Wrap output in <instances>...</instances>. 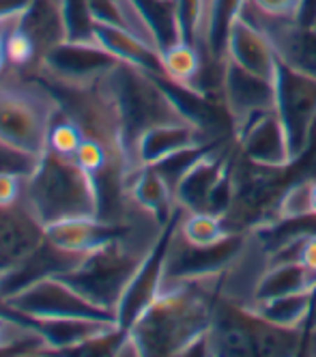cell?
Wrapping results in <instances>:
<instances>
[{
	"label": "cell",
	"instance_id": "cell-1",
	"mask_svg": "<svg viewBox=\"0 0 316 357\" xmlns=\"http://www.w3.org/2000/svg\"><path fill=\"white\" fill-rule=\"evenodd\" d=\"M222 275L164 280L157 297L127 329L138 357H181L194 338L211 329Z\"/></svg>",
	"mask_w": 316,
	"mask_h": 357
},
{
	"label": "cell",
	"instance_id": "cell-2",
	"mask_svg": "<svg viewBox=\"0 0 316 357\" xmlns=\"http://www.w3.org/2000/svg\"><path fill=\"white\" fill-rule=\"evenodd\" d=\"M168 226L170 224L153 218L129 224L123 233L89 252L73 269L63 273V278L93 303L116 317V308L131 280L136 278L157 241L164 237Z\"/></svg>",
	"mask_w": 316,
	"mask_h": 357
},
{
	"label": "cell",
	"instance_id": "cell-3",
	"mask_svg": "<svg viewBox=\"0 0 316 357\" xmlns=\"http://www.w3.org/2000/svg\"><path fill=\"white\" fill-rule=\"evenodd\" d=\"M99 82L116 110L125 155L134 172V149L144 132L157 125L200 121L196 114L183 108L170 91L162 86L164 80L138 65L116 61L101 75Z\"/></svg>",
	"mask_w": 316,
	"mask_h": 357
},
{
	"label": "cell",
	"instance_id": "cell-4",
	"mask_svg": "<svg viewBox=\"0 0 316 357\" xmlns=\"http://www.w3.org/2000/svg\"><path fill=\"white\" fill-rule=\"evenodd\" d=\"M24 205L43 228L73 218H99L97 181L73 158L47 149L26 178Z\"/></svg>",
	"mask_w": 316,
	"mask_h": 357
},
{
	"label": "cell",
	"instance_id": "cell-5",
	"mask_svg": "<svg viewBox=\"0 0 316 357\" xmlns=\"http://www.w3.org/2000/svg\"><path fill=\"white\" fill-rule=\"evenodd\" d=\"M61 110L59 95L43 80L7 65L0 75V142L41 158Z\"/></svg>",
	"mask_w": 316,
	"mask_h": 357
},
{
	"label": "cell",
	"instance_id": "cell-6",
	"mask_svg": "<svg viewBox=\"0 0 316 357\" xmlns=\"http://www.w3.org/2000/svg\"><path fill=\"white\" fill-rule=\"evenodd\" d=\"M7 308L13 317L29 323H39L47 319H116L112 312L84 297L63 275H45L37 282L20 289L7 297Z\"/></svg>",
	"mask_w": 316,
	"mask_h": 357
},
{
	"label": "cell",
	"instance_id": "cell-7",
	"mask_svg": "<svg viewBox=\"0 0 316 357\" xmlns=\"http://www.w3.org/2000/svg\"><path fill=\"white\" fill-rule=\"evenodd\" d=\"M220 97L236 136L243 127L265 112L278 110V82L224 59L218 73Z\"/></svg>",
	"mask_w": 316,
	"mask_h": 357
},
{
	"label": "cell",
	"instance_id": "cell-8",
	"mask_svg": "<svg viewBox=\"0 0 316 357\" xmlns=\"http://www.w3.org/2000/svg\"><path fill=\"white\" fill-rule=\"evenodd\" d=\"M116 61L97 41H63L26 73L50 86H80L101 78Z\"/></svg>",
	"mask_w": 316,
	"mask_h": 357
},
{
	"label": "cell",
	"instance_id": "cell-9",
	"mask_svg": "<svg viewBox=\"0 0 316 357\" xmlns=\"http://www.w3.org/2000/svg\"><path fill=\"white\" fill-rule=\"evenodd\" d=\"M278 114L291 138L295 162L301 160L316 130V80L280 63L278 73Z\"/></svg>",
	"mask_w": 316,
	"mask_h": 357
},
{
	"label": "cell",
	"instance_id": "cell-10",
	"mask_svg": "<svg viewBox=\"0 0 316 357\" xmlns=\"http://www.w3.org/2000/svg\"><path fill=\"white\" fill-rule=\"evenodd\" d=\"M234 140L241 160H246L252 166L267 170H284L295 164L291 138H288L286 125L278 110L252 119L234 136Z\"/></svg>",
	"mask_w": 316,
	"mask_h": 357
},
{
	"label": "cell",
	"instance_id": "cell-11",
	"mask_svg": "<svg viewBox=\"0 0 316 357\" xmlns=\"http://www.w3.org/2000/svg\"><path fill=\"white\" fill-rule=\"evenodd\" d=\"M239 15L267 33L284 67L316 80V29L297 20H276L250 11H239Z\"/></svg>",
	"mask_w": 316,
	"mask_h": 357
},
{
	"label": "cell",
	"instance_id": "cell-12",
	"mask_svg": "<svg viewBox=\"0 0 316 357\" xmlns=\"http://www.w3.org/2000/svg\"><path fill=\"white\" fill-rule=\"evenodd\" d=\"M234 149L230 151L226 144H211L198 153V158L181 172L174 183V200L176 207L183 211H206L211 192L216 190L222 174L234 158Z\"/></svg>",
	"mask_w": 316,
	"mask_h": 357
},
{
	"label": "cell",
	"instance_id": "cell-13",
	"mask_svg": "<svg viewBox=\"0 0 316 357\" xmlns=\"http://www.w3.org/2000/svg\"><path fill=\"white\" fill-rule=\"evenodd\" d=\"M209 144H213V138L200 121L157 125L138 138L134 149V166L136 170L144 166H157L179 153L204 149Z\"/></svg>",
	"mask_w": 316,
	"mask_h": 357
},
{
	"label": "cell",
	"instance_id": "cell-14",
	"mask_svg": "<svg viewBox=\"0 0 316 357\" xmlns=\"http://www.w3.org/2000/svg\"><path fill=\"white\" fill-rule=\"evenodd\" d=\"M224 59H230L236 65L262 75V78L278 82L280 59L271 39L254 22L241 15H236V20L230 24Z\"/></svg>",
	"mask_w": 316,
	"mask_h": 357
},
{
	"label": "cell",
	"instance_id": "cell-15",
	"mask_svg": "<svg viewBox=\"0 0 316 357\" xmlns=\"http://www.w3.org/2000/svg\"><path fill=\"white\" fill-rule=\"evenodd\" d=\"M174 220L166 228L164 237L157 241V245L149 254V259L144 261V265L140 267V271L136 273V278L131 280L129 289L125 291V295H123V299L119 303V308H116V321H119L121 329H125V331L131 327V323H134L149 308V303L157 297V293H160V289H162L164 271H166L168 239H170V233H172Z\"/></svg>",
	"mask_w": 316,
	"mask_h": 357
},
{
	"label": "cell",
	"instance_id": "cell-16",
	"mask_svg": "<svg viewBox=\"0 0 316 357\" xmlns=\"http://www.w3.org/2000/svg\"><path fill=\"white\" fill-rule=\"evenodd\" d=\"M45 239V228L24 205L0 207V273L22 263Z\"/></svg>",
	"mask_w": 316,
	"mask_h": 357
},
{
	"label": "cell",
	"instance_id": "cell-17",
	"mask_svg": "<svg viewBox=\"0 0 316 357\" xmlns=\"http://www.w3.org/2000/svg\"><path fill=\"white\" fill-rule=\"evenodd\" d=\"M127 226L129 224H114L101 218H73L45 226V241L65 252L86 257L89 252H93L101 243L123 233Z\"/></svg>",
	"mask_w": 316,
	"mask_h": 357
},
{
	"label": "cell",
	"instance_id": "cell-18",
	"mask_svg": "<svg viewBox=\"0 0 316 357\" xmlns=\"http://www.w3.org/2000/svg\"><path fill=\"white\" fill-rule=\"evenodd\" d=\"M127 196L140 211L153 215L162 224H170L179 213L172 185L155 166H144L131 172L127 181Z\"/></svg>",
	"mask_w": 316,
	"mask_h": 357
},
{
	"label": "cell",
	"instance_id": "cell-19",
	"mask_svg": "<svg viewBox=\"0 0 316 357\" xmlns=\"http://www.w3.org/2000/svg\"><path fill=\"white\" fill-rule=\"evenodd\" d=\"M95 41L105 50V52H110L119 61L138 65V67L151 71L153 75H157L160 80L168 82L162 52L151 47L146 41H142L134 33H129L121 26H114V24L95 22Z\"/></svg>",
	"mask_w": 316,
	"mask_h": 357
},
{
	"label": "cell",
	"instance_id": "cell-20",
	"mask_svg": "<svg viewBox=\"0 0 316 357\" xmlns=\"http://www.w3.org/2000/svg\"><path fill=\"white\" fill-rule=\"evenodd\" d=\"M20 29L37 47V63L52 47L67 41L63 0H31L20 17Z\"/></svg>",
	"mask_w": 316,
	"mask_h": 357
},
{
	"label": "cell",
	"instance_id": "cell-21",
	"mask_svg": "<svg viewBox=\"0 0 316 357\" xmlns=\"http://www.w3.org/2000/svg\"><path fill=\"white\" fill-rule=\"evenodd\" d=\"M241 308L248 314L265 323L278 325V327L306 329V323L314 317L316 289L262 299V301H248V303H241Z\"/></svg>",
	"mask_w": 316,
	"mask_h": 357
},
{
	"label": "cell",
	"instance_id": "cell-22",
	"mask_svg": "<svg viewBox=\"0 0 316 357\" xmlns=\"http://www.w3.org/2000/svg\"><path fill=\"white\" fill-rule=\"evenodd\" d=\"M162 61H164L166 78L170 86H176L198 99L204 97V89L200 80H202V69L206 61L196 45L188 41H176L164 47Z\"/></svg>",
	"mask_w": 316,
	"mask_h": 357
},
{
	"label": "cell",
	"instance_id": "cell-23",
	"mask_svg": "<svg viewBox=\"0 0 316 357\" xmlns=\"http://www.w3.org/2000/svg\"><path fill=\"white\" fill-rule=\"evenodd\" d=\"M310 289H316V280L308 273V269L299 261L267 263L265 271L256 280V287H254L250 301H262V299L301 293Z\"/></svg>",
	"mask_w": 316,
	"mask_h": 357
},
{
	"label": "cell",
	"instance_id": "cell-24",
	"mask_svg": "<svg viewBox=\"0 0 316 357\" xmlns=\"http://www.w3.org/2000/svg\"><path fill=\"white\" fill-rule=\"evenodd\" d=\"M241 308V305H239ZM243 310V308H241ZM252 338H254V355L265 357H288L297 355L299 349H303L306 331L303 329H291V327H278L271 323L260 321L243 310Z\"/></svg>",
	"mask_w": 316,
	"mask_h": 357
},
{
	"label": "cell",
	"instance_id": "cell-25",
	"mask_svg": "<svg viewBox=\"0 0 316 357\" xmlns=\"http://www.w3.org/2000/svg\"><path fill=\"white\" fill-rule=\"evenodd\" d=\"M176 233L188 245L194 248H213L222 243L230 233L224 218L209 211H179Z\"/></svg>",
	"mask_w": 316,
	"mask_h": 357
},
{
	"label": "cell",
	"instance_id": "cell-26",
	"mask_svg": "<svg viewBox=\"0 0 316 357\" xmlns=\"http://www.w3.org/2000/svg\"><path fill=\"white\" fill-rule=\"evenodd\" d=\"M316 176H308L303 181H293L291 185H286L282 192L276 209L271 211L269 220L265 226H260L258 231H265L269 226L282 224V222H295L301 218H314L312 215V185ZM256 233V231H252Z\"/></svg>",
	"mask_w": 316,
	"mask_h": 357
},
{
	"label": "cell",
	"instance_id": "cell-27",
	"mask_svg": "<svg viewBox=\"0 0 316 357\" xmlns=\"http://www.w3.org/2000/svg\"><path fill=\"white\" fill-rule=\"evenodd\" d=\"M82 142H84L82 130L77 127V123H75L69 114H65V112L61 110V114L54 119V123H52L47 149H50V151H54V153H59V155L73 158Z\"/></svg>",
	"mask_w": 316,
	"mask_h": 357
},
{
	"label": "cell",
	"instance_id": "cell-28",
	"mask_svg": "<svg viewBox=\"0 0 316 357\" xmlns=\"http://www.w3.org/2000/svg\"><path fill=\"white\" fill-rule=\"evenodd\" d=\"M67 41H95V20L89 0H63Z\"/></svg>",
	"mask_w": 316,
	"mask_h": 357
},
{
	"label": "cell",
	"instance_id": "cell-29",
	"mask_svg": "<svg viewBox=\"0 0 316 357\" xmlns=\"http://www.w3.org/2000/svg\"><path fill=\"white\" fill-rule=\"evenodd\" d=\"M299 7L301 0H243L239 11H250L276 20H297Z\"/></svg>",
	"mask_w": 316,
	"mask_h": 357
},
{
	"label": "cell",
	"instance_id": "cell-30",
	"mask_svg": "<svg viewBox=\"0 0 316 357\" xmlns=\"http://www.w3.org/2000/svg\"><path fill=\"white\" fill-rule=\"evenodd\" d=\"M39 160H41L39 155H33V153H26L11 144L0 142V172H11L29 178L39 166Z\"/></svg>",
	"mask_w": 316,
	"mask_h": 357
},
{
	"label": "cell",
	"instance_id": "cell-31",
	"mask_svg": "<svg viewBox=\"0 0 316 357\" xmlns=\"http://www.w3.org/2000/svg\"><path fill=\"white\" fill-rule=\"evenodd\" d=\"M26 176L0 172V207H11L24 200Z\"/></svg>",
	"mask_w": 316,
	"mask_h": 357
},
{
	"label": "cell",
	"instance_id": "cell-32",
	"mask_svg": "<svg viewBox=\"0 0 316 357\" xmlns=\"http://www.w3.org/2000/svg\"><path fill=\"white\" fill-rule=\"evenodd\" d=\"M299 263L316 280V233L306 235V239L301 243V250H299Z\"/></svg>",
	"mask_w": 316,
	"mask_h": 357
},
{
	"label": "cell",
	"instance_id": "cell-33",
	"mask_svg": "<svg viewBox=\"0 0 316 357\" xmlns=\"http://www.w3.org/2000/svg\"><path fill=\"white\" fill-rule=\"evenodd\" d=\"M31 0H0V20L20 17Z\"/></svg>",
	"mask_w": 316,
	"mask_h": 357
},
{
	"label": "cell",
	"instance_id": "cell-34",
	"mask_svg": "<svg viewBox=\"0 0 316 357\" xmlns=\"http://www.w3.org/2000/svg\"><path fill=\"white\" fill-rule=\"evenodd\" d=\"M5 37H7V31L0 26V75L5 73L7 69V54H5Z\"/></svg>",
	"mask_w": 316,
	"mask_h": 357
},
{
	"label": "cell",
	"instance_id": "cell-35",
	"mask_svg": "<svg viewBox=\"0 0 316 357\" xmlns=\"http://www.w3.org/2000/svg\"><path fill=\"white\" fill-rule=\"evenodd\" d=\"M312 215L316 218V178H314V185H312Z\"/></svg>",
	"mask_w": 316,
	"mask_h": 357
},
{
	"label": "cell",
	"instance_id": "cell-36",
	"mask_svg": "<svg viewBox=\"0 0 316 357\" xmlns=\"http://www.w3.org/2000/svg\"><path fill=\"white\" fill-rule=\"evenodd\" d=\"M0 314H11V310L7 308V303H5L3 297H0Z\"/></svg>",
	"mask_w": 316,
	"mask_h": 357
}]
</instances>
